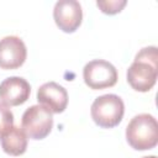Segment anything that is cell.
<instances>
[{
    "mask_svg": "<svg viewBox=\"0 0 158 158\" xmlns=\"http://www.w3.org/2000/svg\"><path fill=\"white\" fill-rule=\"evenodd\" d=\"M27 57V49L23 41L17 36H6L0 40V68L17 69Z\"/></svg>",
    "mask_w": 158,
    "mask_h": 158,
    "instance_id": "6",
    "label": "cell"
},
{
    "mask_svg": "<svg viewBox=\"0 0 158 158\" xmlns=\"http://www.w3.org/2000/svg\"><path fill=\"white\" fill-rule=\"evenodd\" d=\"M127 83L136 91H149L158 77V65L147 62H133L127 69Z\"/></svg>",
    "mask_w": 158,
    "mask_h": 158,
    "instance_id": "7",
    "label": "cell"
},
{
    "mask_svg": "<svg viewBox=\"0 0 158 158\" xmlns=\"http://www.w3.org/2000/svg\"><path fill=\"white\" fill-rule=\"evenodd\" d=\"M127 1L126 0H98L96 5L101 10V12L107 15H115L120 12L125 6Z\"/></svg>",
    "mask_w": 158,
    "mask_h": 158,
    "instance_id": "11",
    "label": "cell"
},
{
    "mask_svg": "<svg viewBox=\"0 0 158 158\" xmlns=\"http://www.w3.org/2000/svg\"><path fill=\"white\" fill-rule=\"evenodd\" d=\"M0 143L5 153L19 157L27 149V136L22 128L12 126L0 137Z\"/></svg>",
    "mask_w": 158,
    "mask_h": 158,
    "instance_id": "10",
    "label": "cell"
},
{
    "mask_svg": "<svg viewBox=\"0 0 158 158\" xmlns=\"http://www.w3.org/2000/svg\"><path fill=\"white\" fill-rule=\"evenodd\" d=\"M142 158H157L156 156H147V157H142Z\"/></svg>",
    "mask_w": 158,
    "mask_h": 158,
    "instance_id": "14",
    "label": "cell"
},
{
    "mask_svg": "<svg viewBox=\"0 0 158 158\" xmlns=\"http://www.w3.org/2000/svg\"><path fill=\"white\" fill-rule=\"evenodd\" d=\"M14 126V115L11 110L0 102V137Z\"/></svg>",
    "mask_w": 158,
    "mask_h": 158,
    "instance_id": "12",
    "label": "cell"
},
{
    "mask_svg": "<svg viewBox=\"0 0 158 158\" xmlns=\"http://www.w3.org/2000/svg\"><path fill=\"white\" fill-rule=\"evenodd\" d=\"M90 114L99 127L112 128L122 121L125 104L120 96L115 94H105L94 100Z\"/></svg>",
    "mask_w": 158,
    "mask_h": 158,
    "instance_id": "2",
    "label": "cell"
},
{
    "mask_svg": "<svg viewBox=\"0 0 158 158\" xmlns=\"http://www.w3.org/2000/svg\"><path fill=\"white\" fill-rule=\"evenodd\" d=\"M53 127L52 112L42 105H32L21 118V128L27 137L32 139H43L49 135Z\"/></svg>",
    "mask_w": 158,
    "mask_h": 158,
    "instance_id": "3",
    "label": "cell"
},
{
    "mask_svg": "<svg viewBox=\"0 0 158 158\" xmlns=\"http://www.w3.org/2000/svg\"><path fill=\"white\" fill-rule=\"evenodd\" d=\"M126 139L136 151L152 149L158 143V123L151 114L136 115L126 127Z\"/></svg>",
    "mask_w": 158,
    "mask_h": 158,
    "instance_id": "1",
    "label": "cell"
},
{
    "mask_svg": "<svg viewBox=\"0 0 158 158\" xmlns=\"http://www.w3.org/2000/svg\"><path fill=\"white\" fill-rule=\"evenodd\" d=\"M85 84L93 90L111 88L117 81V70L107 60L94 59L85 64L83 69Z\"/></svg>",
    "mask_w": 158,
    "mask_h": 158,
    "instance_id": "4",
    "label": "cell"
},
{
    "mask_svg": "<svg viewBox=\"0 0 158 158\" xmlns=\"http://www.w3.org/2000/svg\"><path fill=\"white\" fill-rule=\"evenodd\" d=\"M37 100L40 105L47 107L52 114H60L68 105V93L62 85L48 81L40 86Z\"/></svg>",
    "mask_w": 158,
    "mask_h": 158,
    "instance_id": "9",
    "label": "cell"
},
{
    "mask_svg": "<svg viewBox=\"0 0 158 158\" xmlns=\"http://www.w3.org/2000/svg\"><path fill=\"white\" fill-rule=\"evenodd\" d=\"M31 94L28 81L21 77H10L0 83V102L6 106H19L27 101Z\"/></svg>",
    "mask_w": 158,
    "mask_h": 158,
    "instance_id": "8",
    "label": "cell"
},
{
    "mask_svg": "<svg viewBox=\"0 0 158 158\" xmlns=\"http://www.w3.org/2000/svg\"><path fill=\"white\" fill-rule=\"evenodd\" d=\"M136 62H147L154 65H158V54H157V47L149 46L142 48L135 57Z\"/></svg>",
    "mask_w": 158,
    "mask_h": 158,
    "instance_id": "13",
    "label": "cell"
},
{
    "mask_svg": "<svg viewBox=\"0 0 158 158\" xmlns=\"http://www.w3.org/2000/svg\"><path fill=\"white\" fill-rule=\"evenodd\" d=\"M56 25L63 32L72 33L78 30L83 20L81 6L75 0H59L53 9Z\"/></svg>",
    "mask_w": 158,
    "mask_h": 158,
    "instance_id": "5",
    "label": "cell"
}]
</instances>
